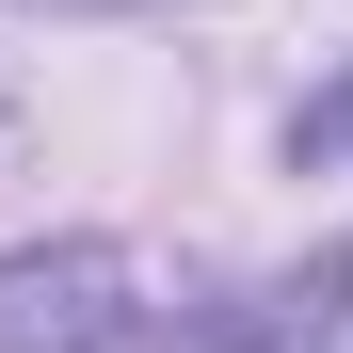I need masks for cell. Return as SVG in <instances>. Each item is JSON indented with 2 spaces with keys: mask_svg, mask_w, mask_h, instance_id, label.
I'll return each instance as SVG.
<instances>
[{
  "mask_svg": "<svg viewBox=\"0 0 353 353\" xmlns=\"http://www.w3.org/2000/svg\"><path fill=\"white\" fill-rule=\"evenodd\" d=\"M337 289H353V241L273 289H176L112 241H48V257H0V353H273V337H321Z\"/></svg>",
  "mask_w": 353,
  "mask_h": 353,
  "instance_id": "6da1fadb",
  "label": "cell"
}]
</instances>
